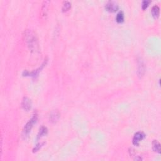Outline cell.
<instances>
[{
	"label": "cell",
	"mask_w": 161,
	"mask_h": 161,
	"mask_svg": "<svg viewBox=\"0 0 161 161\" xmlns=\"http://www.w3.org/2000/svg\"><path fill=\"white\" fill-rule=\"evenodd\" d=\"M26 42L30 50L32 52H37L39 50V42L36 35L32 30H27L25 34Z\"/></svg>",
	"instance_id": "6da1fadb"
},
{
	"label": "cell",
	"mask_w": 161,
	"mask_h": 161,
	"mask_svg": "<svg viewBox=\"0 0 161 161\" xmlns=\"http://www.w3.org/2000/svg\"><path fill=\"white\" fill-rule=\"evenodd\" d=\"M37 120V115H34L32 118V119L30 120L27 123V124H26L24 128L25 133H29L30 131L32 130V127L33 126L34 124L36 123Z\"/></svg>",
	"instance_id": "7a4b0ae2"
},
{
	"label": "cell",
	"mask_w": 161,
	"mask_h": 161,
	"mask_svg": "<svg viewBox=\"0 0 161 161\" xmlns=\"http://www.w3.org/2000/svg\"><path fill=\"white\" fill-rule=\"evenodd\" d=\"M144 137H145V135H144V133H142V132H139L136 133L133 139V144L136 146H138L140 141L143 140Z\"/></svg>",
	"instance_id": "3957f363"
},
{
	"label": "cell",
	"mask_w": 161,
	"mask_h": 161,
	"mask_svg": "<svg viewBox=\"0 0 161 161\" xmlns=\"http://www.w3.org/2000/svg\"><path fill=\"white\" fill-rule=\"evenodd\" d=\"M106 9H107V11L110 12H114L118 10V5L114 1H109L107 4L105 6Z\"/></svg>",
	"instance_id": "277c9868"
},
{
	"label": "cell",
	"mask_w": 161,
	"mask_h": 161,
	"mask_svg": "<svg viewBox=\"0 0 161 161\" xmlns=\"http://www.w3.org/2000/svg\"><path fill=\"white\" fill-rule=\"evenodd\" d=\"M22 107L26 111H29L32 108V101L29 98L25 97L22 101Z\"/></svg>",
	"instance_id": "5b68a950"
},
{
	"label": "cell",
	"mask_w": 161,
	"mask_h": 161,
	"mask_svg": "<svg viewBox=\"0 0 161 161\" xmlns=\"http://www.w3.org/2000/svg\"><path fill=\"white\" fill-rule=\"evenodd\" d=\"M152 148H153V150L155 152L159 154L160 153V144L157 140H154L153 142H152Z\"/></svg>",
	"instance_id": "8992f818"
},
{
	"label": "cell",
	"mask_w": 161,
	"mask_h": 161,
	"mask_svg": "<svg viewBox=\"0 0 161 161\" xmlns=\"http://www.w3.org/2000/svg\"><path fill=\"white\" fill-rule=\"evenodd\" d=\"M159 14H160V9H159V6H153L152 9V15L153 16L154 18H157L159 16Z\"/></svg>",
	"instance_id": "52a82bcc"
},
{
	"label": "cell",
	"mask_w": 161,
	"mask_h": 161,
	"mask_svg": "<svg viewBox=\"0 0 161 161\" xmlns=\"http://www.w3.org/2000/svg\"><path fill=\"white\" fill-rule=\"evenodd\" d=\"M47 128L44 127V126H42L40 129V130H39V134H38L37 135V139H40V138L43 137L45 135L47 134Z\"/></svg>",
	"instance_id": "ba28073f"
},
{
	"label": "cell",
	"mask_w": 161,
	"mask_h": 161,
	"mask_svg": "<svg viewBox=\"0 0 161 161\" xmlns=\"http://www.w3.org/2000/svg\"><path fill=\"white\" fill-rule=\"evenodd\" d=\"M71 7V4L69 1H65L64 2L63 6H62V12H66L68 10H69Z\"/></svg>",
	"instance_id": "9c48e42d"
},
{
	"label": "cell",
	"mask_w": 161,
	"mask_h": 161,
	"mask_svg": "<svg viewBox=\"0 0 161 161\" xmlns=\"http://www.w3.org/2000/svg\"><path fill=\"white\" fill-rule=\"evenodd\" d=\"M116 20H117V21L118 23H122L124 21V15L123 13V12H119L117 14Z\"/></svg>",
	"instance_id": "30bf717a"
},
{
	"label": "cell",
	"mask_w": 161,
	"mask_h": 161,
	"mask_svg": "<svg viewBox=\"0 0 161 161\" xmlns=\"http://www.w3.org/2000/svg\"><path fill=\"white\" fill-rule=\"evenodd\" d=\"M49 1H45L44 5H43V7H42V16H45L47 15V7H48V5L47 3H49Z\"/></svg>",
	"instance_id": "8fae6325"
},
{
	"label": "cell",
	"mask_w": 161,
	"mask_h": 161,
	"mask_svg": "<svg viewBox=\"0 0 161 161\" xmlns=\"http://www.w3.org/2000/svg\"><path fill=\"white\" fill-rule=\"evenodd\" d=\"M58 118H59V114L55 112L53 113V114H52V115L50 116V119H51L52 121H56Z\"/></svg>",
	"instance_id": "7c38bea8"
},
{
	"label": "cell",
	"mask_w": 161,
	"mask_h": 161,
	"mask_svg": "<svg viewBox=\"0 0 161 161\" xmlns=\"http://www.w3.org/2000/svg\"><path fill=\"white\" fill-rule=\"evenodd\" d=\"M150 3H151V1H147V0L143 1L142 5V9H144H144H145L147 7H148V5H149V4H150Z\"/></svg>",
	"instance_id": "4fadbf2b"
},
{
	"label": "cell",
	"mask_w": 161,
	"mask_h": 161,
	"mask_svg": "<svg viewBox=\"0 0 161 161\" xmlns=\"http://www.w3.org/2000/svg\"><path fill=\"white\" fill-rule=\"evenodd\" d=\"M41 146H42V145H41V144H38V145H37V146H35V149H34V150H33V151H34V152H36V151H38V150H39V148H40V147H41Z\"/></svg>",
	"instance_id": "5bb4252c"
}]
</instances>
